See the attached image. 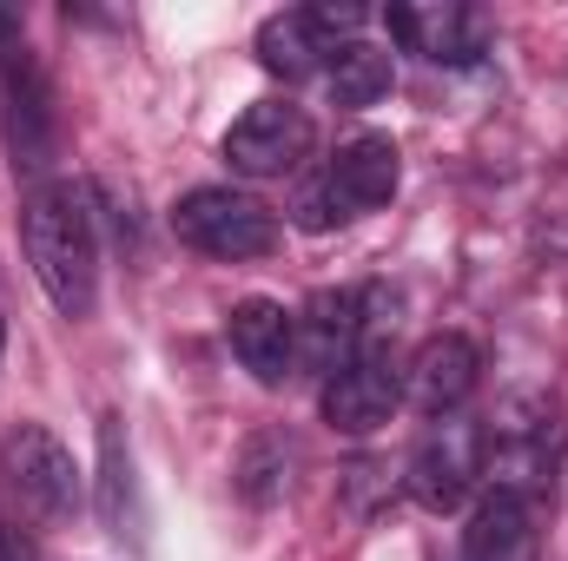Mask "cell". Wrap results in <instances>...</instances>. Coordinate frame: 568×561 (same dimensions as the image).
I'll use <instances>...</instances> for the list:
<instances>
[{
    "label": "cell",
    "instance_id": "obj_1",
    "mask_svg": "<svg viewBox=\"0 0 568 561\" xmlns=\"http://www.w3.org/2000/svg\"><path fill=\"white\" fill-rule=\"evenodd\" d=\"M27 232V258L33 278L53 297L60 317H87L100 297V232H93V205L80 185H40L20 212Z\"/></svg>",
    "mask_w": 568,
    "mask_h": 561
},
{
    "label": "cell",
    "instance_id": "obj_4",
    "mask_svg": "<svg viewBox=\"0 0 568 561\" xmlns=\"http://www.w3.org/2000/svg\"><path fill=\"white\" fill-rule=\"evenodd\" d=\"M0 476L13 482V496H20L27 509L47 516V522H67V516H80V502H87V482H80L73 449H67L53 429H40V422H13V429L0 436Z\"/></svg>",
    "mask_w": 568,
    "mask_h": 561
},
{
    "label": "cell",
    "instance_id": "obj_16",
    "mask_svg": "<svg viewBox=\"0 0 568 561\" xmlns=\"http://www.w3.org/2000/svg\"><path fill=\"white\" fill-rule=\"evenodd\" d=\"M390 80H397V67H390V53L371 47V40H351V47L324 67V93H331V106H344V113L377 106V100L390 93Z\"/></svg>",
    "mask_w": 568,
    "mask_h": 561
},
{
    "label": "cell",
    "instance_id": "obj_8",
    "mask_svg": "<svg viewBox=\"0 0 568 561\" xmlns=\"http://www.w3.org/2000/svg\"><path fill=\"white\" fill-rule=\"evenodd\" d=\"M0 93H7V140H13V165L20 172H47L53 165V93L40 80V67L27 60V47L13 40V20L0 13Z\"/></svg>",
    "mask_w": 568,
    "mask_h": 561
},
{
    "label": "cell",
    "instance_id": "obj_12",
    "mask_svg": "<svg viewBox=\"0 0 568 561\" xmlns=\"http://www.w3.org/2000/svg\"><path fill=\"white\" fill-rule=\"evenodd\" d=\"M364 310H371L364 290H317L297 310V364L317 377H337L364 350Z\"/></svg>",
    "mask_w": 568,
    "mask_h": 561
},
{
    "label": "cell",
    "instance_id": "obj_6",
    "mask_svg": "<svg viewBox=\"0 0 568 561\" xmlns=\"http://www.w3.org/2000/svg\"><path fill=\"white\" fill-rule=\"evenodd\" d=\"M364 27V7H337V0H317V7H284L258 27V60L284 73V80H304L317 67H331Z\"/></svg>",
    "mask_w": 568,
    "mask_h": 561
},
{
    "label": "cell",
    "instance_id": "obj_11",
    "mask_svg": "<svg viewBox=\"0 0 568 561\" xmlns=\"http://www.w3.org/2000/svg\"><path fill=\"white\" fill-rule=\"evenodd\" d=\"M225 330H232V357L265 390H284L297 377V310H284L278 297H245Z\"/></svg>",
    "mask_w": 568,
    "mask_h": 561
},
{
    "label": "cell",
    "instance_id": "obj_10",
    "mask_svg": "<svg viewBox=\"0 0 568 561\" xmlns=\"http://www.w3.org/2000/svg\"><path fill=\"white\" fill-rule=\"evenodd\" d=\"M390 33L410 47V53H424L436 67H476L483 53H489V13L483 7H456V0H443V7H390Z\"/></svg>",
    "mask_w": 568,
    "mask_h": 561
},
{
    "label": "cell",
    "instance_id": "obj_7",
    "mask_svg": "<svg viewBox=\"0 0 568 561\" xmlns=\"http://www.w3.org/2000/svg\"><path fill=\"white\" fill-rule=\"evenodd\" d=\"M311 145H317V126H311V113L297 100H258V106H245L232 120L225 165L245 172V178H284V172H297L311 159Z\"/></svg>",
    "mask_w": 568,
    "mask_h": 561
},
{
    "label": "cell",
    "instance_id": "obj_19",
    "mask_svg": "<svg viewBox=\"0 0 568 561\" xmlns=\"http://www.w3.org/2000/svg\"><path fill=\"white\" fill-rule=\"evenodd\" d=\"M0 344H7V324H0Z\"/></svg>",
    "mask_w": 568,
    "mask_h": 561
},
{
    "label": "cell",
    "instance_id": "obj_14",
    "mask_svg": "<svg viewBox=\"0 0 568 561\" xmlns=\"http://www.w3.org/2000/svg\"><path fill=\"white\" fill-rule=\"evenodd\" d=\"M463 561H536V509L516 489H489L469 509Z\"/></svg>",
    "mask_w": 568,
    "mask_h": 561
},
{
    "label": "cell",
    "instance_id": "obj_15",
    "mask_svg": "<svg viewBox=\"0 0 568 561\" xmlns=\"http://www.w3.org/2000/svg\"><path fill=\"white\" fill-rule=\"evenodd\" d=\"M100 516L120 542H145L140 469H133V442H126L120 417H100Z\"/></svg>",
    "mask_w": 568,
    "mask_h": 561
},
{
    "label": "cell",
    "instance_id": "obj_3",
    "mask_svg": "<svg viewBox=\"0 0 568 561\" xmlns=\"http://www.w3.org/2000/svg\"><path fill=\"white\" fill-rule=\"evenodd\" d=\"M172 232H179V245H192L199 258H219V265H245L278 245V218L252 192H232V185H192L172 205Z\"/></svg>",
    "mask_w": 568,
    "mask_h": 561
},
{
    "label": "cell",
    "instance_id": "obj_18",
    "mask_svg": "<svg viewBox=\"0 0 568 561\" xmlns=\"http://www.w3.org/2000/svg\"><path fill=\"white\" fill-rule=\"evenodd\" d=\"M0 561H40V549H33L20 529H7V522H0Z\"/></svg>",
    "mask_w": 568,
    "mask_h": 561
},
{
    "label": "cell",
    "instance_id": "obj_13",
    "mask_svg": "<svg viewBox=\"0 0 568 561\" xmlns=\"http://www.w3.org/2000/svg\"><path fill=\"white\" fill-rule=\"evenodd\" d=\"M476 377H483V357H476V344H469V337H456V330H443V337H429L424 350H417L404 397H410L424 417H456V410L469 404Z\"/></svg>",
    "mask_w": 568,
    "mask_h": 561
},
{
    "label": "cell",
    "instance_id": "obj_17",
    "mask_svg": "<svg viewBox=\"0 0 568 561\" xmlns=\"http://www.w3.org/2000/svg\"><path fill=\"white\" fill-rule=\"evenodd\" d=\"M284 469H291V449H284L278 436H252V442H245V456H239V496H245L252 509L278 502L284 482H291Z\"/></svg>",
    "mask_w": 568,
    "mask_h": 561
},
{
    "label": "cell",
    "instance_id": "obj_5",
    "mask_svg": "<svg viewBox=\"0 0 568 561\" xmlns=\"http://www.w3.org/2000/svg\"><path fill=\"white\" fill-rule=\"evenodd\" d=\"M489 469V436H483V422L469 417H436L424 429V442L410 449V496L424 502L429 516H449V509H463L469 502V489H476V476Z\"/></svg>",
    "mask_w": 568,
    "mask_h": 561
},
{
    "label": "cell",
    "instance_id": "obj_9",
    "mask_svg": "<svg viewBox=\"0 0 568 561\" xmlns=\"http://www.w3.org/2000/svg\"><path fill=\"white\" fill-rule=\"evenodd\" d=\"M317 404H324L331 429L371 436V429H384V422L397 417V404H404V364L390 357V344H364L337 377H324Z\"/></svg>",
    "mask_w": 568,
    "mask_h": 561
},
{
    "label": "cell",
    "instance_id": "obj_2",
    "mask_svg": "<svg viewBox=\"0 0 568 561\" xmlns=\"http://www.w3.org/2000/svg\"><path fill=\"white\" fill-rule=\"evenodd\" d=\"M397 178H404V152H397V140H390V133H357V140H344L331 159H324L317 178L297 185L291 225H297V232L351 225V218L390 205V198H397Z\"/></svg>",
    "mask_w": 568,
    "mask_h": 561
}]
</instances>
